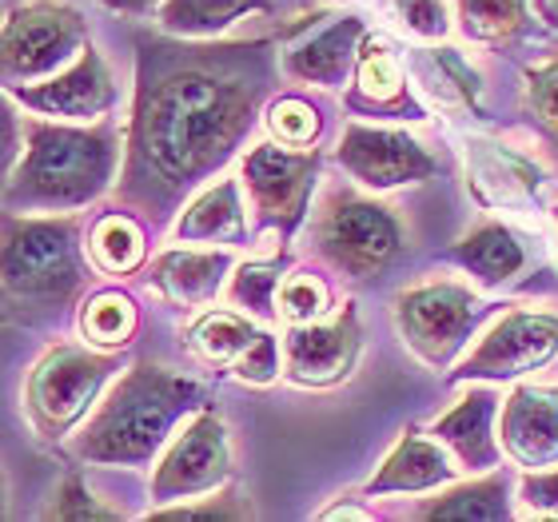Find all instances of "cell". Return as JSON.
Listing matches in <instances>:
<instances>
[{"mask_svg": "<svg viewBox=\"0 0 558 522\" xmlns=\"http://www.w3.org/2000/svg\"><path fill=\"white\" fill-rule=\"evenodd\" d=\"M519 511L531 519H558V466L519 475Z\"/></svg>", "mask_w": 558, "mask_h": 522, "instance_id": "f35d334b", "label": "cell"}, {"mask_svg": "<svg viewBox=\"0 0 558 522\" xmlns=\"http://www.w3.org/2000/svg\"><path fill=\"white\" fill-rule=\"evenodd\" d=\"M93 40L84 12L69 0H24L4 21L0 40V69L4 88L48 81L81 57Z\"/></svg>", "mask_w": 558, "mask_h": 522, "instance_id": "ba28073f", "label": "cell"}, {"mask_svg": "<svg viewBox=\"0 0 558 522\" xmlns=\"http://www.w3.org/2000/svg\"><path fill=\"white\" fill-rule=\"evenodd\" d=\"M279 76V36H140L120 204L140 211L148 228L168 223L240 156Z\"/></svg>", "mask_w": 558, "mask_h": 522, "instance_id": "6da1fadb", "label": "cell"}, {"mask_svg": "<svg viewBox=\"0 0 558 522\" xmlns=\"http://www.w3.org/2000/svg\"><path fill=\"white\" fill-rule=\"evenodd\" d=\"M140 327V307L129 291L100 288L81 303V336L96 348L120 351L129 348Z\"/></svg>", "mask_w": 558, "mask_h": 522, "instance_id": "4dcf8cb0", "label": "cell"}, {"mask_svg": "<svg viewBox=\"0 0 558 522\" xmlns=\"http://www.w3.org/2000/svg\"><path fill=\"white\" fill-rule=\"evenodd\" d=\"M45 519H60V522H117V519H124V511H117V507H105V502H100L93 490H88V483H84L81 475H69L64 483H60L57 499H52V507L45 511Z\"/></svg>", "mask_w": 558, "mask_h": 522, "instance_id": "d590c367", "label": "cell"}, {"mask_svg": "<svg viewBox=\"0 0 558 522\" xmlns=\"http://www.w3.org/2000/svg\"><path fill=\"white\" fill-rule=\"evenodd\" d=\"M502 451L523 471L558 466V391L519 384L499 411Z\"/></svg>", "mask_w": 558, "mask_h": 522, "instance_id": "d6986e66", "label": "cell"}, {"mask_svg": "<svg viewBox=\"0 0 558 522\" xmlns=\"http://www.w3.org/2000/svg\"><path fill=\"white\" fill-rule=\"evenodd\" d=\"M319 148H288L279 139H259L240 156L247 204L259 228L291 240L312 211L315 184H319Z\"/></svg>", "mask_w": 558, "mask_h": 522, "instance_id": "9c48e42d", "label": "cell"}, {"mask_svg": "<svg viewBox=\"0 0 558 522\" xmlns=\"http://www.w3.org/2000/svg\"><path fill=\"white\" fill-rule=\"evenodd\" d=\"M247 211H252V204H247L244 180L240 175H220V180L199 187L196 196L180 208V216L172 223V235L180 244L240 247L247 244V232H252Z\"/></svg>", "mask_w": 558, "mask_h": 522, "instance_id": "7402d4cb", "label": "cell"}, {"mask_svg": "<svg viewBox=\"0 0 558 522\" xmlns=\"http://www.w3.org/2000/svg\"><path fill=\"white\" fill-rule=\"evenodd\" d=\"M348 108L355 117L375 120H427V105L411 93L408 57H399L391 40L367 33L351 76Z\"/></svg>", "mask_w": 558, "mask_h": 522, "instance_id": "e0dca14e", "label": "cell"}, {"mask_svg": "<svg viewBox=\"0 0 558 522\" xmlns=\"http://www.w3.org/2000/svg\"><path fill=\"white\" fill-rule=\"evenodd\" d=\"M408 72L418 84V93L435 100V105L451 108V112H471V117H487L483 112V76L471 60L454 45H418L408 52Z\"/></svg>", "mask_w": 558, "mask_h": 522, "instance_id": "603a6c76", "label": "cell"}, {"mask_svg": "<svg viewBox=\"0 0 558 522\" xmlns=\"http://www.w3.org/2000/svg\"><path fill=\"white\" fill-rule=\"evenodd\" d=\"M21 160L4 180V211L76 216L108 196L124 172V136L117 124L21 117Z\"/></svg>", "mask_w": 558, "mask_h": 522, "instance_id": "7a4b0ae2", "label": "cell"}, {"mask_svg": "<svg viewBox=\"0 0 558 522\" xmlns=\"http://www.w3.org/2000/svg\"><path fill=\"white\" fill-rule=\"evenodd\" d=\"M550 223H555V244H558V204L550 208Z\"/></svg>", "mask_w": 558, "mask_h": 522, "instance_id": "b9f144b4", "label": "cell"}, {"mask_svg": "<svg viewBox=\"0 0 558 522\" xmlns=\"http://www.w3.org/2000/svg\"><path fill=\"white\" fill-rule=\"evenodd\" d=\"M396 331L403 348L415 355L427 372H447L459 363L471 336L478 331L487 303L471 283L459 279H423L411 283L391 303Z\"/></svg>", "mask_w": 558, "mask_h": 522, "instance_id": "52a82bcc", "label": "cell"}, {"mask_svg": "<svg viewBox=\"0 0 558 522\" xmlns=\"http://www.w3.org/2000/svg\"><path fill=\"white\" fill-rule=\"evenodd\" d=\"M336 163L363 187V192H396L435 180L439 160L435 151L408 129H384L351 120L336 144Z\"/></svg>", "mask_w": 558, "mask_h": 522, "instance_id": "7c38bea8", "label": "cell"}, {"mask_svg": "<svg viewBox=\"0 0 558 522\" xmlns=\"http://www.w3.org/2000/svg\"><path fill=\"white\" fill-rule=\"evenodd\" d=\"M232 372L240 384L247 387H271L283 375V348H279V336L271 331H259L252 339V348L232 363Z\"/></svg>", "mask_w": 558, "mask_h": 522, "instance_id": "74e56055", "label": "cell"}, {"mask_svg": "<svg viewBox=\"0 0 558 522\" xmlns=\"http://www.w3.org/2000/svg\"><path fill=\"white\" fill-rule=\"evenodd\" d=\"M259 327L252 315L235 312V307H216V312H204L196 324L187 327V351L208 367H232L252 348Z\"/></svg>", "mask_w": 558, "mask_h": 522, "instance_id": "f1b7e54d", "label": "cell"}, {"mask_svg": "<svg viewBox=\"0 0 558 522\" xmlns=\"http://www.w3.org/2000/svg\"><path fill=\"white\" fill-rule=\"evenodd\" d=\"M523 108L558 156V57H547L523 72Z\"/></svg>", "mask_w": 558, "mask_h": 522, "instance_id": "836d02e7", "label": "cell"}, {"mask_svg": "<svg viewBox=\"0 0 558 522\" xmlns=\"http://www.w3.org/2000/svg\"><path fill=\"white\" fill-rule=\"evenodd\" d=\"M336 315V295L319 271H288L283 288H279V319L283 324H315Z\"/></svg>", "mask_w": 558, "mask_h": 522, "instance_id": "d6a6232c", "label": "cell"}, {"mask_svg": "<svg viewBox=\"0 0 558 522\" xmlns=\"http://www.w3.org/2000/svg\"><path fill=\"white\" fill-rule=\"evenodd\" d=\"M454 24L471 45L507 48L535 28L531 0H451Z\"/></svg>", "mask_w": 558, "mask_h": 522, "instance_id": "83f0119b", "label": "cell"}, {"mask_svg": "<svg viewBox=\"0 0 558 522\" xmlns=\"http://www.w3.org/2000/svg\"><path fill=\"white\" fill-rule=\"evenodd\" d=\"M235 478V454L228 439V423L220 411L199 406L184 427L175 430L172 442L163 447L156 475H151V511L172 507V502L204 499L216 490L232 487Z\"/></svg>", "mask_w": 558, "mask_h": 522, "instance_id": "30bf717a", "label": "cell"}, {"mask_svg": "<svg viewBox=\"0 0 558 522\" xmlns=\"http://www.w3.org/2000/svg\"><path fill=\"white\" fill-rule=\"evenodd\" d=\"M543 163L490 136L466 139V192L483 211H531L543 196Z\"/></svg>", "mask_w": 558, "mask_h": 522, "instance_id": "2e32d148", "label": "cell"}, {"mask_svg": "<svg viewBox=\"0 0 558 522\" xmlns=\"http://www.w3.org/2000/svg\"><path fill=\"white\" fill-rule=\"evenodd\" d=\"M264 124H268L271 139L288 144V148H319V136H324V108L303 93L276 96L268 105V112H264Z\"/></svg>", "mask_w": 558, "mask_h": 522, "instance_id": "1f68e13d", "label": "cell"}, {"mask_svg": "<svg viewBox=\"0 0 558 522\" xmlns=\"http://www.w3.org/2000/svg\"><path fill=\"white\" fill-rule=\"evenodd\" d=\"M12 105L45 120H69V124H96V120L112 117L117 108V76L100 57V48L88 40L84 52L72 60L69 69L48 76V81L21 84V88H4Z\"/></svg>", "mask_w": 558, "mask_h": 522, "instance_id": "5bb4252c", "label": "cell"}, {"mask_svg": "<svg viewBox=\"0 0 558 522\" xmlns=\"http://www.w3.org/2000/svg\"><path fill=\"white\" fill-rule=\"evenodd\" d=\"M324 519H372V514L360 511V507H348V502H343V507H331V511H324Z\"/></svg>", "mask_w": 558, "mask_h": 522, "instance_id": "60d3db41", "label": "cell"}, {"mask_svg": "<svg viewBox=\"0 0 558 522\" xmlns=\"http://www.w3.org/2000/svg\"><path fill=\"white\" fill-rule=\"evenodd\" d=\"M100 4L120 16H151V12H160L163 0H100Z\"/></svg>", "mask_w": 558, "mask_h": 522, "instance_id": "ab89813d", "label": "cell"}, {"mask_svg": "<svg viewBox=\"0 0 558 522\" xmlns=\"http://www.w3.org/2000/svg\"><path fill=\"white\" fill-rule=\"evenodd\" d=\"M418 519H442V522H502L511 519V475L507 471H487L471 483H451L435 499L418 507Z\"/></svg>", "mask_w": 558, "mask_h": 522, "instance_id": "d4e9b609", "label": "cell"}, {"mask_svg": "<svg viewBox=\"0 0 558 522\" xmlns=\"http://www.w3.org/2000/svg\"><path fill=\"white\" fill-rule=\"evenodd\" d=\"M367 40V24L355 12H319L307 24L279 33V69L303 88H343L355 76V60Z\"/></svg>", "mask_w": 558, "mask_h": 522, "instance_id": "4fadbf2b", "label": "cell"}, {"mask_svg": "<svg viewBox=\"0 0 558 522\" xmlns=\"http://www.w3.org/2000/svg\"><path fill=\"white\" fill-rule=\"evenodd\" d=\"M451 0H391V12H396L399 28L418 40V45H439L447 40L454 28L451 16Z\"/></svg>", "mask_w": 558, "mask_h": 522, "instance_id": "e575fe53", "label": "cell"}, {"mask_svg": "<svg viewBox=\"0 0 558 522\" xmlns=\"http://www.w3.org/2000/svg\"><path fill=\"white\" fill-rule=\"evenodd\" d=\"M235 271V256L228 247H168L148 264L151 291L172 307H208Z\"/></svg>", "mask_w": 558, "mask_h": 522, "instance_id": "ffe728a7", "label": "cell"}, {"mask_svg": "<svg viewBox=\"0 0 558 522\" xmlns=\"http://www.w3.org/2000/svg\"><path fill=\"white\" fill-rule=\"evenodd\" d=\"M502 399L495 384L471 387V391L442 411L430 423V435L454 454V463L463 466L466 475H487L502 463V439H499V411Z\"/></svg>", "mask_w": 558, "mask_h": 522, "instance_id": "ac0fdd59", "label": "cell"}, {"mask_svg": "<svg viewBox=\"0 0 558 522\" xmlns=\"http://www.w3.org/2000/svg\"><path fill=\"white\" fill-rule=\"evenodd\" d=\"M283 279H288V259L283 256L235 264L232 279H228V303H232L235 312L252 315L256 324H276Z\"/></svg>", "mask_w": 558, "mask_h": 522, "instance_id": "f546056e", "label": "cell"}, {"mask_svg": "<svg viewBox=\"0 0 558 522\" xmlns=\"http://www.w3.org/2000/svg\"><path fill=\"white\" fill-rule=\"evenodd\" d=\"M88 247L76 216H4V300L9 315H64L88 288Z\"/></svg>", "mask_w": 558, "mask_h": 522, "instance_id": "277c9868", "label": "cell"}, {"mask_svg": "<svg viewBox=\"0 0 558 522\" xmlns=\"http://www.w3.org/2000/svg\"><path fill=\"white\" fill-rule=\"evenodd\" d=\"M199 406H208V391L199 379L140 360L120 375L112 391L96 403L88 423L76 430L72 459L84 466L140 471L163 454L175 427H184Z\"/></svg>", "mask_w": 558, "mask_h": 522, "instance_id": "3957f363", "label": "cell"}, {"mask_svg": "<svg viewBox=\"0 0 558 522\" xmlns=\"http://www.w3.org/2000/svg\"><path fill=\"white\" fill-rule=\"evenodd\" d=\"M363 351L355 303L336 307V315L315 324H288L283 331V375L295 387H336L351 379Z\"/></svg>", "mask_w": 558, "mask_h": 522, "instance_id": "9a60e30c", "label": "cell"}, {"mask_svg": "<svg viewBox=\"0 0 558 522\" xmlns=\"http://www.w3.org/2000/svg\"><path fill=\"white\" fill-rule=\"evenodd\" d=\"M447 259L463 267L478 288L499 291V288H511L514 279L523 276L526 264H531V252H526V244L519 240L514 228H507L499 220H487L478 223V228H471L466 235H459L447 247Z\"/></svg>", "mask_w": 558, "mask_h": 522, "instance_id": "cb8c5ba5", "label": "cell"}, {"mask_svg": "<svg viewBox=\"0 0 558 522\" xmlns=\"http://www.w3.org/2000/svg\"><path fill=\"white\" fill-rule=\"evenodd\" d=\"M88 259L100 276H132L148 259V223L132 211H105L88 228Z\"/></svg>", "mask_w": 558, "mask_h": 522, "instance_id": "4316f807", "label": "cell"}, {"mask_svg": "<svg viewBox=\"0 0 558 522\" xmlns=\"http://www.w3.org/2000/svg\"><path fill=\"white\" fill-rule=\"evenodd\" d=\"M558 355V315L511 307L487 327L475 351L459 360V384H514Z\"/></svg>", "mask_w": 558, "mask_h": 522, "instance_id": "8fae6325", "label": "cell"}, {"mask_svg": "<svg viewBox=\"0 0 558 522\" xmlns=\"http://www.w3.org/2000/svg\"><path fill=\"white\" fill-rule=\"evenodd\" d=\"M120 372V351L96 343H57L33 363L21 406L40 439H64L96 411L105 387Z\"/></svg>", "mask_w": 558, "mask_h": 522, "instance_id": "8992f818", "label": "cell"}, {"mask_svg": "<svg viewBox=\"0 0 558 522\" xmlns=\"http://www.w3.org/2000/svg\"><path fill=\"white\" fill-rule=\"evenodd\" d=\"M148 519L160 522H196V519H252V502L240 499L235 490H216V495H204V499H187L172 502V507H156Z\"/></svg>", "mask_w": 558, "mask_h": 522, "instance_id": "8d00e7d4", "label": "cell"}, {"mask_svg": "<svg viewBox=\"0 0 558 522\" xmlns=\"http://www.w3.org/2000/svg\"><path fill=\"white\" fill-rule=\"evenodd\" d=\"M312 252L343 279L367 283L403 259L408 232L396 211L355 187H327L312 211Z\"/></svg>", "mask_w": 558, "mask_h": 522, "instance_id": "5b68a950", "label": "cell"}, {"mask_svg": "<svg viewBox=\"0 0 558 522\" xmlns=\"http://www.w3.org/2000/svg\"><path fill=\"white\" fill-rule=\"evenodd\" d=\"M268 12H276V0H163L156 21L168 36L216 40L232 24L247 16H268Z\"/></svg>", "mask_w": 558, "mask_h": 522, "instance_id": "484cf974", "label": "cell"}, {"mask_svg": "<svg viewBox=\"0 0 558 522\" xmlns=\"http://www.w3.org/2000/svg\"><path fill=\"white\" fill-rule=\"evenodd\" d=\"M463 466L454 463V454L442 447L435 435H418L403 430L396 447L387 451L384 466L363 483L367 499H384V495H435V490L451 487Z\"/></svg>", "mask_w": 558, "mask_h": 522, "instance_id": "44dd1931", "label": "cell"}]
</instances>
